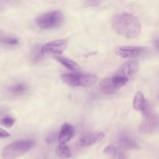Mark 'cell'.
Returning a JSON list of instances; mask_svg holds the SVG:
<instances>
[{"instance_id": "1", "label": "cell", "mask_w": 159, "mask_h": 159, "mask_svg": "<svg viewBox=\"0 0 159 159\" xmlns=\"http://www.w3.org/2000/svg\"><path fill=\"white\" fill-rule=\"evenodd\" d=\"M113 29L120 35L127 39H135L141 32V25L132 14L122 12L114 16L112 19Z\"/></svg>"}, {"instance_id": "2", "label": "cell", "mask_w": 159, "mask_h": 159, "mask_svg": "<svg viewBox=\"0 0 159 159\" xmlns=\"http://www.w3.org/2000/svg\"><path fill=\"white\" fill-rule=\"evenodd\" d=\"M34 145L32 140H20L6 145L2 150L4 159H15L30 150Z\"/></svg>"}, {"instance_id": "3", "label": "cell", "mask_w": 159, "mask_h": 159, "mask_svg": "<svg viewBox=\"0 0 159 159\" xmlns=\"http://www.w3.org/2000/svg\"><path fill=\"white\" fill-rule=\"evenodd\" d=\"M62 20V13L59 11H53L39 16L35 19V23L40 29H50L58 26Z\"/></svg>"}, {"instance_id": "4", "label": "cell", "mask_w": 159, "mask_h": 159, "mask_svg": "<svg viewBox=\"0 0 159 159\" xmlns=\"http://www.w3.org/2000/svg\"><path fill=\"white\" fill-rule=\"evenodd\" d=\"M67 45L68 42L66 39L56 40L44 44L41 48V52L43 53H50L59 55L64 52Z\"/></svg>"}, {"instance_id": "5", "label": "cell", "mask_w": 159, "mask_h": 159, "mask_svg": "<svg viewBox=\"0 0 159 159\" xmlns=\"http://www.w3.org/2000/svg\"><path fill=\"white\" fill-rule=\"evenodd\" d=\"M142 113L143 116V120L140 125V130L143 133L150 132L155 129L156 126V119L151 111L148 105L142 112Z\"/></svg>"}, {"instance_id": "6", "label": "cell", "mask_w": 159, "mask_h": 159, "mask_svg": "<svg viewBox=\"0 0 159 159\" xmlns=\"http://www.w3.org/2000/svg\"><path fill=\"white\" fill-rule=\"evenodd\" d=\"M145 50L144 47L134 46H121L116 50V53L122 58H132L140 56Z\"/></svg>"}, {"instance_id": "7", "label": "cell", "mask_w": 159, "mask_h": 159, "mask_svg": "<svg viewBox=\"0 0 159 159\" xmlns=\"http://www.w3.org/2000/svg\"><path fill=\"white\" fill-rule=\"evenodd\" d=\"M139 70V65L138 61L136 60H131L125 63L120 67L119 74L129 80L137 74Z\"/></svg>"}, {"instance_id": "8", "label": "cell", "mask_w": 159, "mask_h": 159, "mask_svg": "<svg viewBox=\"0 0 159 159\" xmlns=\"http://www.w3.org/2000/svg\"><path fill=\"white\" fill-rule=\"evenodd\" d=\"M74 127L68 123H65L62 125L58 137L59 144H65L69 142L75 135Z\"/></svg>"}, {"instance_id": "9", "label": "cell", "mask_w": 159, "mask_h": 159, "mask_svg": "<svg viewBox=\"0 0 159 159\" xmlns=\"http://www.w3.org/2000/svg\"><path fill=\"white\" fill-rule=\"evenodd\" d=\"M104 137L103 132L88 133L83 135L80 139V144L83 147H89L100 142Z\"/></svg>"}, {"instance_id": "10", "label": "cell", "mask_w": 159, "mask_h": 159, "mask_svg": "<svg viewBox=\"0 0 159 159\" xmlns=\"http://www.w3.org/2000/svg\"><path fill=\"white\" fill-rule=\"evenodd\" d=\"M119 147L122 150H132L139 148L137 143L126 134H121L117 140Z\"/></svg>"}, {"instance_id": "11", "label": "cell", "mask_w": 159, "mask_h": 159, "mask_svg": "<svg viewBox=\"0 0 159 159\" xmlns=\"http://www.w3.org/2000/svg\"><path fill=\"white\" fill-rule=\"evenodd\" d=\"M61 81L66 85L71 87L80 86V72L64 73L60 76Z\"/></svg>"}, {"instance_id": "12", "label": "cell", "mask_w": 159, "mask_h": 159, "mask_svg": "<svg viewBox=\"0 0 159 159\" xmlns=\"http://www.w3.org/2000/svg\"><path fill=\"white\" fill-rule=\"evenodd\" d=\"M53 58L63 66H64L65 68H68L70 70L76 71L80 69V67L78 63L68 58L58 55H54Z\"/></svg>"}, {"instance_id": "13", "label": "cell", "mask_w": 159, "mask_h": 159, "mask_svg": "<svg viewBox=\"0 0 159 159\" xmlns=\"http://www.w3.org/2000/svg\"><path fill=\"white\" fill-rule=\"evenodd\" d=\"M148 105V104L145 99L143 93L141 91H137L134 98L133 107L137 111L142 112Z\"/></svg>"}, {"instance_id": "14", "label": "cell", "mask_w": 159, "mask_h": 159, "mask_svg": "<svg viewBox=\"0 0 159 159\" xmlns=\"http://www.w3.org/2000/svg\"><path fill=\"white\" fill-rule=\"evenodd\" d=\"M100 87L102 91L108 95L114 94L117 90L112 83L111 78H109L102 79L100 83Z\"/></svg>"}, {"instance_id": "15", "label": "cell", "mask_w": 159, "mask_h": 159, "mask_svg": "<svg viewBox=\"0 0 159 159\" xmlns=\"http://www.w3.org/2000/svg\"><path fill=\"white\" fill-rule=\"evenodd\" d=\"M55 153L62 158H70L71 155L70 148L66 144H59L55 148Z\"/></svg>"}, {"instance_id": "16", "label": "cell", "mask_w": 159, "mask_h": 159, "mask_svg": "<svg viewBox=\"0 0 159 159\" xmlns=\"http://www.w3.org/2000/svg\"><path fill=\"white\" fill-rule=\"evenodd\" d=\"M27 89V87L25 84L19 83L11 86L8 88V91L10 93L14 95H19L24 94Z\"/></svg>"}, {"instance_id": "17", "label": "cell", "mask_w": 159, "mask_h": 159, "mask_svg": "<svg viewBox=\"0 0 159 159\" xmlns=\"http://www.w3.org/2000/svg\"><path fill=\"white\" fill-rule=\"evenodd\" d=\"M128 80H129L127 78L119 73L115 75L111 78L112 83L117 90L124 86L127 83Z\"/></svg>"}, {"instance_id": "18", "label": "cell", "mask_w": 159, "mask_h": 159, "mask_svg": "<svg viewBox=\"0 0 159 159\" xmlns=\"http://www.w3.org/2000/svg\"><path fill=\"white\" fill-rule=\"evenodd\" d=\"M0 43L6 45L14 46L19 43V40L15 37H4L0 39Z\"/></svg>"}, {"instance_id": "19", "label": "cell", "mask_w": 159, "mask_h": 159, "mask_svg": "<svg viewBox=\"0 0 159 159\" xmlns=\"http://www.w3.org/2000/svg\"><path fill=\"white\" fill-rule=\"evenodd\" d=\"M0 123L1 125L4 126L5 127L10 128L15 123V119L10 116H6L3 117L2 119H1Z\"/></svg>"}, {"instance_id": "20", "label": "cell", "mask_w": 159, "mask_h": 159, "mask_svg": "<svg viewBox=\"0 0 159 159\" xmlns=\"http://www.w3.org/2000/svg\"><path fill=\"white\" fill-rule=\"evenodd\" d=\"M103 153L111 157H115L117 153V151L114 146L108 145L104 149Z\"/></svg>"}, {"instance_id": "21", "label": "cell", "mask_w": 159, "mask_h": 159, "mask_svg": "<svg viewBox=\"0 0 159 159\" xmlns=\"http://www.w3.org/2000/svg\"><path fill=\"white\" fill-rule=\"evenodd\" d=\"M9 135L10 134L6 130L0 128V138H7Z\"/></svg>"}, {"instance_id": "22", "label": "cell", "mask_w": 159, "mask_h": 159, "mask_svg": "<svg viewBox=\"0 0 159 159\" xmlns=\"http://www.w3.org/2000/svg\"><path fill=\"white\" fill-rule=\"evenodd\" d=\"M101 1H86V4L89 6H96L100 4Z\"/></svg>"}, {"instance_id": "23", "label": "cell", "mask_w": 159, "mask_h": 159, "mask_svg": "<svg viewBox=\"0 0 159 159\" xmlns=\"http://www.w3.org/2000/svg\"><path fill=\"white\" fill-rule=\"evenodd\" d=\"M154 45L156 47V48L158 49V50L159 51V39H156L154 40Z\"/></svg>"}]
</instances>
